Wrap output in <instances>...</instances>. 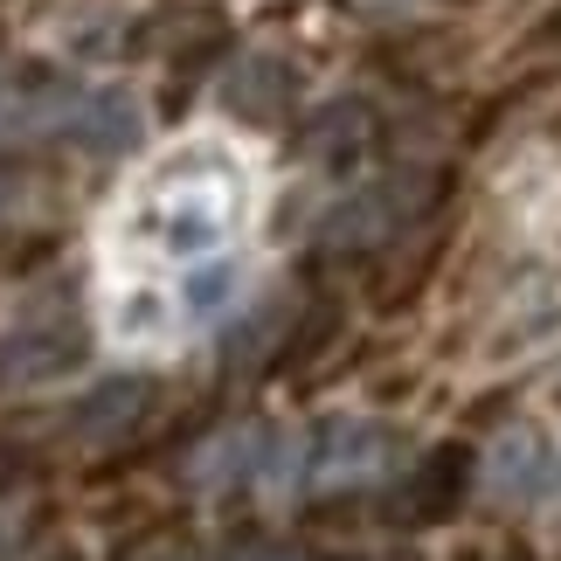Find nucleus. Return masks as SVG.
Here are the masks:
<instances>
[{
  "label": "nucleus",
  "instance_id": "obj_1",
  "mask_svg": "<svg viewBox=\"0 0 561 561\" xmlns=\"http://www.w3.org/2000/svg\"><path fill=\"white\" fill-rule=\"evenodd\" d=\"M256 167L236 139L202 133L153 153L104 222V327L118 347H174L243 298V236Z\"/></svg>",
  "mask_w": 561,
  "mask_h": 561
},
{
  "label": "nucleus",
  "instance_id": "obj_2",
  "mask_svg": "<svg viewBox=\"0 0 561 561\" xmlns=\"http://www.w3.org/2000/svg\"><path fill=\"white\" fill-rule=\"evenodd\" d=\"M35 133H56L77 153H98V160L125 153V146H139V98L112 91V83H91V91H56V98L0 112V139H35Z\"/></svg>",
  "mask_w": 561,
  "mask_h": 561
},
{
  "label": "nucleus",
  "instance_id": "obj_3",
  "mask_svg": "<svg viewBox=\"0 0 561 561\" xmlns=\"http://www.w3.org/2000/svg\"><path fill=\"white\" fill-rule=\"evenodd\" d=\"M381 465H388L381 423H354V416L327 423V430H319V444L306 450V479L312 485H368Z\"/></svg>",
  "mask_w": 561,
  "mask_h": 561
},
{
  "label": "nucleus",
  "instance_id": "obj_4",
  "mask_svg": "<svg viewBox=\"0 0 561 561\" xmlns=\"http://www.w3.org/2000/svg\"><path fill=\"white\" fill-rule=\"evenodd\" d=\"M554 471H561V458L548 450L541 430H506V437L485 450V485L500 492V500H548Z\"/></svg>",
  "mask_w": 561,
  "mask_h": 561
}]
</instances>
